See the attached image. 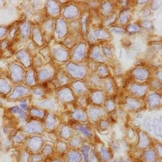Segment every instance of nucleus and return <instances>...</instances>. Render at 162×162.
Segmentation results:
<instances>
[{
	"mask_svg": "<svg viewBox=\"0 0 162 162\" xmlns=\"http://www.w3.org/2000/svg\"><path fill=\"white\" fill-rule=\"evenodd\" d=\"M80 131H83V132L84 133H85L86 135H87L88 136H90L91 135V134H90V133L89 132V131L87 130V129H85L84 128H83V127H80Z\"/></svg>",
	"mask_w": 162,
	"mask_h": 162,
	"instance_id": "39448f33",
	"label": "nucleus"
},
{
	"mask_svg": "<svg viewBox=\"0 0 162 162\" xmlns=\"http://www.w3.org/2000/svg\"><path fill=\"white\" fill-rule=\"evenodd\" d=\"M27 90H28L27 89L24 87H17L14 91V92H13L12 97L13 98L19 97V96H20L22 94L25 93V92H26Z\"/></svg>",
	"mask_w": 162,
	"mask_h": 162,
	"instance_id": "f03ea898",
	"label": "nucleus"
},
{
	"mask_svg": "<svg viewBox=\"0 0 162 162\" xmlns=\"http://www.w3.org/2000/svg\"><path fill=\"white\" fill-rule=\"evenodd\" d=\"M6 32V30L3 28H0V36H2L4 35V34Z\"/></svg>",
	"mask_w": 162,
	"mask_h": 162,
	"instance_id": "423d86ee",
	"label": "nucleus"
},
{
	"mask_svg": "<svg viewBox=\"0 0 162 162\" xmlns=\"http://www.w3.org/2000/svg\"><path fill=\"white\" fill-rule=\"evenodd\" d=\"M10 87L7 81L3 79H0V91L3 93H8L10 91Z\"/></svg>",
	"mask_w": 162,
	"mask_h": 162,
	"instance_id": "f257e3e1",
	"label": "nucleus"
},
{
	"mask_svg": "<svg viewBox=\"0 0 162 162\" xmlns=\"http://www.w3.org/2000/svg\"><path fill=\"white\" fill-rule=\"evenodd\" d=\"M21 107H22L23 109H24L26 110L28 109V107H27V106L26 105H24V104H22V105H21Z\"/></svg>",
	"mask_w": 162,
	"mask_h": 162,
	"instance_id": "0eeeda50",
	"label": "nucleus"
},
{
	"mask_svg": "<svg viewBox=\"0 0 162 162\" xmlns=\"http://www.w3.org/2000/svg\"><path fill=\"white\" fill-rule=\"evenodd\" d=\"M11 111H12L13 113H18V114L20 115V116L22 119H25L26 117V113L24 112V111H23L22 110H21L20 109H19V107H13V108H12V109H11Z\"/></svg>",
	"mask_w": 162,
	"mask_h": 162,
	"instance_id": "7ed1b4c3",
	"label": "nucleus"
},
{
	"mask_svg": "<svg viewBox=\"0 0 162 162\" xmlns=\"http://www.w3.org/2000/svg\"><path fill=\"white\" fill-rule=\"evenodd\" d=\"M19 69V68L14 69V71H13V76H14L15 78H19V75L18 74Z\"/></svg>",
	"mask_w": 162,
	"mask_h": 162,
	"instance_id": "20e7f679",
	"label": "nucleus"
}]
</instances>
